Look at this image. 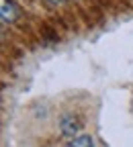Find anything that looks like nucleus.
Returning a JSON list of instances; mask_svg holds the SVG:
<instances>
[{
  "instance_id": "obj_1",
  "label": "nucleus",
  "mask_w": 133,
  "mask_h": 147,
  "mask_svg": "<svg viewBox=\"0 0 133 147\" xmlns=\"http://www.w3.org/2000/svg\"><path fill=\"white\" fill-rule=\"evenodd\" d=\"M0 18L4 23H14L21 18V8L12 0H0Z\"/></svg>"
},
{
  "instance_id": "obj_2",
  "label": "nucleus",
  "mask_w": 133,
  "mask_h": 147,
  "mask_svg": "<svg viewBox=\"0 0 133 147\" xmlns=\"http://www.w3.org/2000/svg\"><path fill=\"white\" fill-rule=\"evenodd\" d=\"M60 131H62L64 137L74 139L76 135L80 133V123H78V119H76L74 115H66V117H62V121H60Z\"/></svg>"
},
{
  "instance_id": "obj_3",
  "label": "nucleus",
  "mask_w": 133,
  "mask_h": 147,
  "mask_svg": "<svg viewBox=\"0 0 133 147\" xmlns=\"http://www.w3.org/2000/svg\"><path fill=\"white\" fill-rule=\"evenodd\" d=\"M68 147H94V139L90 135H76L68 141Z\"/></svg>"
},
{
  "instance_id": "obj_4",
  "label": "nucleus",
  "mask_w": 133,
  "mask_h": 147,
  "mask_svg": "<svg viewBox=\"0 0 133 147\" xmlns=\"http://www.w3.org/2000/svg\"><path fill=\"white\" fill-rule=\"evenodd\" d=\"M47 2H51V4H64L66 0H47Z\"/></svg>"
}]
</instances>
